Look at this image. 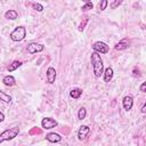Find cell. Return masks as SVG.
Returning <instances> with one entry per match:
<instances>
[{"label": "cell", "mask_w": 146, "mask_h": 146, "mask_svg": "<svg viewBox=\"0 0 146 146\" xmlns=\"http://www.w3.org/2000/svg\"><path fill=\"white\" fill-rule=\"evenodd\" d=\"M90 62H91V65H92V72H94V75L96 78H100L104 73V63H103V59L100 57L99 54L97 52H91L90 55Z\"/></svg>", "instance_id": "6da1fadb"}, {"label": "cell", "mask_w": 146, "mask_h": 146, "mask_svg": "<svg viewBox=\"0 0 146 146\" xmlns=\"http://www.w3.org/2000/svg\"><path fill=\"white\" fill-rule=\"evenodd\" d=\"M19 133V128L18 127H11L9 129H6L5 131H2L0 133V144L3 141H8V140H13L14 138H16Z\"/></svg>", "instance_id": "7a4b0ae2"}, {"label": "cell", "mask_w": 146, "mask_h": 146, "mask_svg": "<svg viewBox=\"0 0 146 146\" xmlns=\"http://www.w3.org/2000/svg\"><path fill=\"white\" fill-rule=\"evenodd\" d=\"M9 36H10V39H11L13 41L19 42V41H22V40L25 39V36H26V29H25L24 26H17V27L9 34Z\"/></svg>", "instance_id": "3957f363"}, {"label": "cell", "mask_w": 146, "mask_h": 146, "mask_svg": "<svg viewBox=\"0 0 146 146\" xmlns=\"http://www.w3.org/2000/svg\"><path fill=\"white\" fill-rule=\"evenodd\" d=\"M92 49L97 54H107L108 50H110V47L107 46V43L103 42V41H96L94 44H92Z\"/></svg>", "instance_id": "277c9868"}, {"label": "cell", "mask_w": 146, "mask_h": 146, "mask_svg": "<svg viewBox=\"0 0 146 146\" xmlns=\"http://www.w3.org/2000/svg\"><path fill=\"white\" fill-rule=\"evenodd\" d=\"M44 46L42 43H38V42H31L30 44H27L26 50L29 54H36V52H41L43 51Z\"/></svg>", "instance_id": "5b68a950"}, {"label": "cell", "mask_w": 146, "mask_h": 146, "mask_svg": "<svg viewBox=\"0 0 146 146\" xmlns=\"http://www.w3.org/2000/svg\"><path fill=\"white\" fill-rule=\"evenodd\" d=\"M57 121L52 117H43L42 121H41V127L46 130H49V129H52L55 127H57Z\"/></svg>", "instance_id": "8992f818"}, {"label": "cell", "mask_w": 146, "mask_h": 146, "mask_svg": "<svg viewBox=\"0 0 146 146\" xmlns=\"http://www.w3.org/2000/svg\"><path fill=\"white\" fill-rule=\"evenodd\" d=\"M89 132H90V128H89L88 125H86V124H82V125L79 128V130H78V139H79V140L86 139L87 136L89 135Z\"/></svg>", "instance_id": "52a82bcc"}, {"label": "cell", "mask_w": 146, "mask_h": 146, "mask_svg": "<svg viewBox=\"0 0 146 146\" xmlns=\"http://www.w3.org/2000/svg\"><path fill=\"white\" fill-rule=\"evenodd\" d=\"M56 70L52 67V66H50V67H48V70H47V73H46V78H47V82L49 83V84H52L54 82H55V80H56Z\"/></svg>", "instance_id": "ba28073f"}, {"label": "cell", "mask_w": 146, "mask_h": 146, "mask_svg": "<svg viewBox=\"0 0 146 146\" xmlns=\"http://www.w3.org/2000/svg\"><path fill=\"white\" fill-rule=\"evenodd\" d=\"M122 105H123V108L127 112H129L132 108V106H133V98H132V96H130V95L124 96L123 100H122Z\"/></svg>", "instance_id": "9c48e42d"}, {"label": "cell", "mask_w": 146, "mask_h": 146, "mask_svg": "<svg viewBox=\"0 0 146 146\" xmlns=\"http://www.w3.org/2000/svg\"><path fill=\"white\" fill-rule=\"evenodd\" d=\"M46 139L49 143H59L62 140V136L59 133H56V132H49L46 135Z\"/></svg>", "instance_id": "30bf717a"}, {"label": "cell", "mask_w": 146, "mask_h": 146, "mask_svg": "<svg viewBox=\"0 0 146 146\" xmlns=\"http://www.w3.org/2000/svg\"><path fill=\"white\" fill-rule=\"evenodd\" d=\"M113 68L112 67H107L104 70V73H103V78H104V81L105 82H110L112 79H113Z\"/></svg>", "instance_id": "8fae6325"}, {"label": "cell", "mask_w": 146, "mask_h": 146, "mask_svg": "<svg viewBox=\"0 0 146 146\" xmlns=\"http://www.w3.org/2000/svg\"><path fill=\"white\" fill-rule=\"evenodd\" d=\"M2 82H3V84L7 86V87H13V86H15V83H16V79H15L13 75H6V76H3Z\"/></svg>", "instance_id": "7c38bea8"}, {"label": "cell", "mask_w": 146, "mask_h": 146, "mask_svg": "<svg viewBox=\"0 0 146 146\" xmlns=\"http://www.w3.org/2000/svg\"><path fill=\"white\" fill-rule=\"evenodd\" d=\"M18 17V13L15 10V9H9L5 13V18L7 19H10V21H14Z\"/></svg>", "instance_id": "4fadbf2b"}, {"label": "cell", "mask_w": 146, "mask_h": 146, "mask_svg": "<svg viewBox=\"0 0 146 146\" xmlns=\"http://www.w3.org/2000/svg\"><path fill=\"white\" fill-rule=\"evenodd\" d=\"M82 95V89L81 88H73L71 91H70V97L73 98V99H79Z\"/></svg>", "instance_id": "5bb4252c"}, {"label": "cell", "mask_w": 146, "mask_h": 146, "mask_svg": "<svg viewBox=\"0 0 146 146\" xmlns=\"http://www.w3.org/2000/svg\"><path fill=\"white\" fill-rule=\"evenodd\" d=\"M21 66H22V62L21 60H14L11 64H9V66L7 67V71L8 72H14L15 70H17Z\"/></svg>", "instance_id": "9a60e30c"}, {"label": "cell", "mask_w": 146, "mask_h": 146, "mask_svg": "<svg viewBox=\"0 0 146 146\" xmlns=\"http://www.w3.org/2000/svg\"><path fill=\"white\" fill-rule=\"evenodd\" d=\"M128 47H129V43H128L125 40H122V41L117 42V43L114 46V48H115L116 50H124V49H127Z\"/></svg>", "instance_id": "2e32d148"}, {"label": "cell", "mask_w": 146, "mask_h": 146, "mask_svg": "<svg viewBox=\"0 0 146 146\" xmlns=\"http://www.w3.org/2000/svg\"><path fill=\"white\" fill-rule=\"evenodd\" d=\"M0 100H2L3 103L9 104V103L13 100V98H11V96H9L8 94H6V92H3V91L0 90Z\"/></svg>", "instance_id": "e0dca14e"}, {"label": "cell", "mask_w": 146, "mask_h": 146, "mask_svg": "<svg viewBox=\"0 0 146 146\" xmlns=\"http://www.w3.org/2000/svg\"><path fill=\"white\" fill-rule=\"evenodd\" d=\"M86 116H87V110L84 107H81L79 110V112H78V119L79 120H83Z\"/></svg>", "instance_id": "ac0fdd59"}, {"label": "cell", "mask_w": 146, "mask_h": 146, "mask_svg": "<svg viewBox=\"0 0 146 146\" xmlns=\"http://www.w3.org/2000/svg\"><path fill=\"white\" fill-rule=\"evenodd\" d=\"M92 8H94V3H92L91 1H87V2L81 7L82 11H88V10H90V9H92Z\"/></svg>", "instance_id": "d6986e66"}, {"label": "cell", "mask_w": 146, "mask_h": 146, "mask_svg": "<svg viewBox=\"0 0 146 146\" xmlns=\"http://www.w3.org/2000/svg\"><path fill=\"white\" fill-rule=\"evenodd\" d=\"M31 6H32V8H33L34 10H36V11H39V13L43 10V6H42L41 3H39V2H32Z\"/></svg>", "instance_id": "ffe728a7"}, {"label": "cell", "mask_w": 146, "mask_h": 146, "mask_svg": "<svg viewBox=\"0 0 146 146\" xmlns=\"http://www.w3.org/2000/svg\"><path fill=\"white\" fill-rule=\"evenodd\" d=\"M121 3H122V1L116 0V1H112V2L110 3V6H111V8H112V9H115V8H116V7H119Z\"/></svg>", "instance_id": "44dd1931"}, {"label": "cell", "mask_w": 146, "mask_h": 146, "mask_svg": "<svg viewBox=\"0 0 146 146\" xmlns=\"http://www.w3.org/2000/svg\"><path fill=\"white\" fill-rule=\"evenodd\" d=\"M107 5H108V1H107V0H103V1L99 3V9H100V10H105L106 7H107Z\"/></svg>", "instance_id": "7402d4cb"}, {"label": "cell", "mask_w": 146, "mask_h": 146, "mask_svg": "<svg viewBox=\"0 0 146 146\" xmlns=\"http://www.w3.org/2000/svg\"><path fill=\"white\" fill-rule=\"evenodd\" d=\"M139 89H140V91H141V92H145V91H146V82H143Z\"/></svg>", "instance_id": "603a6c76"}, {"label": "cell", "mask_w": 146, "mask_h": 146, "mask_svg": "<svg viewBox=\"0 0 146 146\" xmlns=\"http://www.w3.org/2000/svg\"><path fill=\"white\" fill-rule=\"evenodd\" d=\"M140 112H141L143 114H145V113H146V104H145V103L143 104V106H141V108H140Z\"/></svg>", "instance_id": "cb8c5ba5"}, {"label": "cell", "mask_w": 146, "mask_h": 146, "mask_svg": "<svg viewBox=\"0 0 146 146\" xmlns=\"http://www.w3.org/2000/svg\"><path fill=\"white\" fill-rule=\"evenodd\" d=\"M3 120H5V114H3V113L0 111V123H1Z\"/></svg>", "instance_id": "d4e9b609"}]
</instances>
